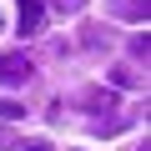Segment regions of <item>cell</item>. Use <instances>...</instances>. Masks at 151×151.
Returning a JSON list of instances; mask_svg holds the SVG:
<instances>
[{
  "mask_svg": "<svg viewBox=\"0 0 151 151\" xmlns=\"http://www.w3.org/2000/svg\"><path fill=\"white\" fill-rule=\"evenodd\" d=\"M15 151H50V146H45V141H20Z\"/></svg>",
  "mask_w": 151,
  "mask_h": 151,
  "instance_id": "obj_9",
  "label": "cell"
},
{
  "mask_svg": "<svg viewBox=\"0 0 151 151\" xmlns=\"http://www.w3.org/2000/svg\"><path fill=\"white\" fill-rule=\"evenodd\" d=\"M131 55H136V60H151V40H146V35H131Z\"/></svg>",
  "mask_w": 151,
  "mask_h": 151,
  "instance_id": "obj_6",
  "label": "cell"
},
{
  "mask_svg": "<svg viewBox=\"0 0 151 151\" xmlns=\"http://www.w3.org/2000/svg\"><path fill=\"white\" fill-rule=\"evenodd\" d=\"M30 76H35V60L25 50H5L0 55V86H20V81H30Z\"/></svg>",
  "mask_w": 151,
  "mask_h": 151,
  "instance_id": "obj_1",
  "label": "cell"
},
{
  "mask_svg": "<svg viewBox=\"0 0 151 151\" xmlns=\"http://www.w3.org/2000/svg\"><path fill=\"white\" fill-rule=\"evenodd\" d=\"M0 116H5V121H15V116H25V106H20V101H0Z\"/></svg>",
  "mask_w": 151,
  "mask_h": 151,
  "instance_id": "obj_7",
  "label": "cell"
},
{
  "mask_svg": "<svg viewBox=\"0 0 151 151\" xmlns=\"http://www.w3.org/2000/svg\"><path fill=\"white\" fill-rule=\"evenodd\" d=\"M15 146H20V141H15V131H10V126H0V151H15Z\"/></svg>",
  "mask_w": 151,
  "mask_h": 151,
  "instance_id": "obj_8",
  "label": "cell"
},
{
  "mask_svg": "<svg viewBox=\"0 0 151 151\" xmlns=\"http://www.w3.org/2000/svg\"><path fill=\"white\" fill-rule=\"evenodd\" d=\"M81 101H86V111H106V106H116V96H111V91H86Z\"/></svg>",
  "mask_w": 151,
  "mask_h": 151,
  "instance_id": "obj_4",
  "label": "cell"
},
{
  "mask_svg": "<svg viewBox=\"0 0 151 151\" xmlns=\"http://www.w3.org/2000/svg\"><path fill=\"white\" fill-rule=\"evenodd\" d=\"M20 35H40L45 30V5L40 0H20V25H15Z\"/></svg>",
  "mask_w": 151,
  "mask_h": 151,
  "instance_id": "obj_2",
  "label": "cell"
},
{
  "mask_svg": "<svg viewBox=\"0 0 151 151\" xmlns=\"http://www.w3.org/2000/svg\"><path fill=\"white\" fill-rule=\"evenodd\" d=\"M111 81H116V86H141V70H136V65H116Z\"/></svg>",
  "mask_w": 151,
  "mask_h": 151,
  "instance_id": "obj_5",
  "label": "cell"
},
{
  "mask_svg": "<svg viewBox=\"0 0 151 151\" xmlns=\"http://www.w3.org/2000/svg\"><path fill=\"white\" fill-rule=\"evenodd\" d=\"M146 0H111V15H121V20H146Z\"/></svg>",
  "mask_w": 151,
  "mask_h": 151,
  "instance_id": "obj_3",
  "label": "cell"
}]
</instances>
